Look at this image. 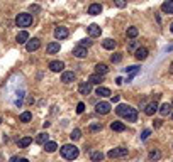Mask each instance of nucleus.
<instances>
[{"instance_id": "obj_1", "label": "nucleus", "mask_w": 173, "mask_h": 162, "mask_svg": "<svg viewBox=\"0 0 173 162\" xmlns=\"http://www.w3.org/2000/svg\"><path fill=\"white\" fill-rule=\"evenodd\" d=\"M115 113L121 117H124L127 122H136L137 120V112L136 108L129 106V105H119L117 108H115Z\"/></svg>"}, {"instance_id": "obj_2", "label": "nucleus", "mask_w": 173, "mask_h": 162, "mask_svg": "<svg viewBox=\"0 0 173 162\" xmlns=\"http://www.w3.org/2000/svg\"><path fill=\"white\" fill-rule=\"evenodd\" d=\"M59 150H61V155L66 159V160H75V159L78 157V149L75 147V145H70V144L63 145Z\"/></svg>"}, {"instance_id": "obj_3", "label": "nucleus", "mask_w": 173, "mask_h": 162, "mask_svg": "<svg viewBox=\"0 0 173 162\" xmlns=\"http://www.w3.org/2000/svg\"><path fill=\"white\" fill-rule=\"evenodd\" d=\"M15 24H17V27H29L32 24V15L31 14H19L17 19H15Z\"/></svg>"}, {"instance_id": "obj_4", "label": "nucleus", "mask_w": 173, "mask_h": 162, "mask_svg": "<svg viewBox=\"0 0 173 162\" xmlns=\"http://www.w3.org/2000/svg\"><path fill=\"white\" fill-rule=\"evenodd\" d=\"M95 112L102 113V115H107V113L111 112V103H107V101H100V103H97L95 105Z\"/></svg>"}, {"instance_id": "obj_5", "label": "nucleus", "mask_w": 173, "mask_h": 162, "mask_svg": "<svg viewBox=\"0 0 173 162\" xmlns=\"http://www.w3.org/2000/svg\"><path fill=\"white\" fill-rule=\"evenodd\" d=\"M126 155H127V149H124V147H117V149H112V150H109V157H111V159L126 157Z\"/></svg>"}, {"instance_id": "obj_6", "label": "nucleus", "mask_w": 173, "mask_h": 162, "mask_svg": "<svg viewBox=\"0 0 173 162\" xmlns=\"http://www.w3.org/2000/svg\"><path fill=\"white\" fill-rule=\"evenodd\" d=\"M39 47H41V41L39 39H31V41H27V44H26V49L29 51V52L37 51Z\"/></svg>"}, {"instance_id": "obj_7", "label": "nucleus", "mask_w": 173, "mask_h": 162, "mask_svg": "<svg viewBox=\"0 0 173 162\" xmlns=\"http://www.w3.org/2000/svg\"><path fill=\"white\" fill-rule=\"evenodd\" d=\"M87 54H88L87 47H81V46H78V47H75V49H73V56H75V58H78V59H83V58H87Z\"/></svg>"}, {"instance_id": "obj_8", "label": "nucleus", "mask_w": 173, "mask_h": 162, "mask_svg": "<svg viewBox=\"0 0 173 162\" xmlns=\"http://www.w3.org/2000/svg\"><path fill=\"white\" fill-rule=\"evenodd\" d=\"M87 31H88L90 37H97V36H100V32H102V29H100L97 24H90L88 27H87Z\"/></svg>"}, {"instance_id": "obj_9", "label": "nucleus", "mask_w": 173, "mask_h": 162, "mask_svg": "<svg viewBox=\"0 0 173 162\" xmlns=\"http://www.w3.org/2000/svg\"><path fill=\"white\" fill-rule=\"evenodd\" d=\"M55 37L56 39H66L68 37V29L66 27H56L55 29Z\"/></svg>"}, {"instance_id": "obj_10", "label": "nucleus", "mask_w": 173, "mask_h": 162, "mask_svg": "<svg viewBox=\"0 0 173 162\" xmlns=\"http://www.w3.org/2000/svg\"><path fill=\"white\" fill-rule=\"evenodd\" d=\"M78 91H80L81 95H90V91H92V83H90V81L80 83V86H78Z\"/></svg>"}, {"instance_id": "obj_11", "label": "nucleus", "mask_w": 173, "mask_h": 162, "mask_svg": "<svg viewBox=\"0 0 173 162\" xmlns=\"http://www.w3.org/2000/svg\"><path fill=\"white\" fill-rule=\"evenodd\" d=\"M63 68H65V63H61V61H51L49 63V69H51L53 73L63 71Z\"/></svg>"}, {"instance_id": "obj_12", "label": "nucleus", "mask_w": 173, "mask_h": 162, "mask_svg": "<svg viewBox=\"0 0 173 162\" xmlns=\"http://www.w3.org/2000/svg\"><path fill=\"white\" fill-rule=\"evenodd\" d=\"M156 110H158V103H156V101H153V103L146 105V108H144V113H146L148 117H151V115H155V113H156Z\"/></svg>"}, {"instance_id": "obj_13", "label": "nucleus", "mask_w": 173, "mask_h": 162, "mask_svg": "<svg viewBox=\"0 0 173 162\" xmlns=\"http://www.w3.org/2000/svg\"><path fill=\"white\" fill-rule=\"evenodd\" d=\"M61 81H63V83H66V85L68 83H73V81H75V74L71 71H65L61 74Z\"/></svg>"}, {"instance_id": "obj_14", "label": "nucleus", "mask_w": 173, "mask_h": 162, "mask_svg": "<svg viewBox=\"0 0 173 162\" xmlns=\"http://www.w3.org/2000/svg\"><path fill=\"white\" fill-rule=\"evenodd\" d=\"M136 59L137 61H143V59H146L148 58V49L146 47H139V49H136Z\"/></svg>"}, {"instance_id": "obj_15", "label": "nucleus", "mask_w": 173, "mask_h": 162, "mask_svg": "<svg viewBox=\"0 0 173 162\" xmlns=\"http://www.w3.org/2000/svg\"><path fill=\"white\" fill-rule=\"evenodd\" d=\"M27 41H29V32H27V31H21V32L17 34V42L19 44H27Z\"/></svg>"}, {"instance_id": "obj_16", "label": "nucleus", "mask_w": 173, "mask_h": 162, "mask_svg": "<svg viewBox=\"0 0 173 162\" xmlns=\"http://www.w3.org/2000/svg\"><path fill=\"white\" fill-rule=\"evenodd\" d=\"M100 12H102V5L100 4H92L88 7V14L90 15H99Z\"/></svg>"}, {"instance_id": "obj_17", "label": "nucleus", "mask_w": 173, "mask_h": 162, "mask_svg": "<svg viewBox=\"0 0 173 162\" xmlns=\"http://www.w3.org/2000/svg\"><path fill=\"white\" fill-rule=\"evenodd\" d=\"M161 10L165 12V14H173V0L165 2V4L161 5Z\"/></svg>"}, {"instance_id": "obj_18", "label": "nucleus", "mask_w": 173, "mask_h": 162, "mask_svg": "<svg viewBox=\"0 0 173 162\" xmlns=\"http://www.w3.org/2000/svg\"><path fill=\"white\" fill-rule=\"evenodd\" d=\"M111 128L114 130V132H124L126 130V125L122 122H112L111 123Z\"/></svg>"}, {"instance_id": "obj_19", "label": "nucleus", "mask_w": 173, "mask_h": 162, "mask_svg": "<svg viewBox=\"0 0 173 162\" xmlns=\"http://www.w3.org/2000/svg\"><path fill=\"white\" fill-rule=\"evenodd\" d=\"M171 108H173V105H170V103H163L161 106H160V113H161L163 117H166L170 112H171Z\"/></svg>"}, {"instance_id": "obj_20", "label": "nucleus", "mask_w": 173, "mask_h": 162, "mask_svg": "<svg viewBox=\"0 0 173 162\" xmlns=\"http://www.w3.org/2000/svg\"><path fill=\"white\" fill-rule=\"evenodd\" d=\"M102 46H103V49L112 51V49L115 47V41H114V39H103V41H102Z\"/></svg>"}, {"instance_id": "obj_21", "label": "nucleus", "mask_w": 173, "mask_h": 162, "mask_svg": "<svg viewBox=\"0 0 173 162\" xmlns=\"http://www.w3.org/2000/svg\"><path fill=\"white\" fill-rule=\"evenodd\" d=\"M88 81H90L92 85H100V83L103 81V76H102V74H97V73H95V74H92V76L88 78Z\"/></svg>"}, {"instance_id": "obj_22", "label": "nucleus", "mask_w": 173, "mask_h": 162, "mask_svg": "<svg viewBox=\"0 0 173 162\" xmlns=\"http://www.w3.org/2000/svg\"><path fill=\"white\" fill-rule=\"evenodd\" d=\"M97 95H99V96L107 98V96H111V90L105 88V86H99V88H97Z\"/></svg>"}, {"instance_id": "obj_23", "label": "nucleus", "mask_w": 173, "mask_h": 162, "mask_svg": "<svg viewBox=\"0 0 173 162\" xmlns=\"http://www.w3.org/2000/svg\"><path fill=\"white\" fill-rule=\"evenodd\" d=\"M59 51V42H49L48 44V54H56Z\"/></svg>"}, {"instance_id": "obj_24", "label": "nucleus", "mask_w": 173, "mask_h": 162, "mask_svg": "<svg viewBox=\"0 0 173 162\" xmlns=\"http://www.w3.org/2000/svg\"><path fill=\"white\" fill-rule=\"evenodd\" d=\"M107 71H109V68H107V64H103V63H100V64L95 66V73H97V74H102L103 76Z\"/></svg>"}, {"instance_id": "obj_25", "label": "nucleus", "mask_w": 173, "mask_h": 162, "mask_svg": "<svg viewBox=\"0 0 173 162\" xmlns=\"http://www.w3.org/2000/svg\"><path fill=\"white\" fill-rule=\"evenodd\" d=\"M48 137H49L48 133H46V132H43V133H39V135L36 137V142H37V144H43V145H44L46 142H49V140H48Z\"/></svg>"}, {"instance_id": "obj_26", "label": "nucleus", "mask_w": 173, "mask_h": 162, "mask_svg": "<svg viewBox=\"0 0 173 162\" xmlns=\"http://www.w3.org/2000/svg\"><path fill=\"white\" fill-rule=\"evenodd\" d=\"M56 149H58L56 142H46V144H44V150L46 152H55Z\"/></svg>"}, {"instance_id": "obj_27", "label": "nucleus", "mask_w": 173, "mask_h": 162, "mask_svg": "<svg viewBox=\"0 0 173 162\" xmlns=\"http://www.w3.org/2000/svg\"><path fill=\"white\" fill-rule=\"evenodd\" d=\"M31 142H32V139H31V137H24V139H21L17 144H19V147H27Z\"/></svg>"}, {"instance_id": "obj_28", "label": "nucleus", "mask_w": 173, "mask_h": 162, "mask_svg": "<svg viewBox=\"0 0 173 162\" xmlns=\"http://www.w3.org/2000/svg\"><path fill=\"white\" fill-rule=\"evenodd\" d=\"M31 118H32V113L31 112H24L22 115H21V122H24V123L31 122Z\"/></svg>"}, {"instance_id": "obj_29", "label": "nucleus", "mask_w": 173, "mask_h": 162, "mask_svg": "<svg viewBox=\"0 0 173 162\" xmlns=\"http://www.w3.org/2000/svg\"><path fill=\"white\" fill-rule=\"evenodd\" d=\"M126 73H129V74H137L139 73V66H129V68H124Z\"/></svg>"}, {"instance_id": "obj_30", "label": "nucleus", "mask_w": 173, "mask_h": 162, "mask_svg": "<svg viewBox=\"0 0 173 162\" xmlns=\"http://www.w3.org/2000/svg\"><path fill=\"white\" fill-rule=\"evenodd\" d=\"M137 34H139V31H137L136 27H129L127 29V37H131V39H134Z\"/></svg>"}, {"instance_id": "obj_31", "label": "nucleus", "mask_w": 173, "mask_h": 162, "mask_svg": "<svg viewBox=\"0 0 173 162\" xmlns=\"http://www.w3.org/2000/svg\"><path fill=\"white\" fill-rule=\"evenodd\" d=\"M102 159H103V154H102V152H93V154H92V160H93V162H100Z\"/></svg>"}, {"instance_id": "obj_32", "label": "nucleus", "mask_w": 173, "mask_h": 162, "mask_svg": "<svg viewBox=\"0 0 173 162\" xmlns=\"http://www.w3.org/2000/svg\"><path fill=\"white\" fill-rule=\"evenodd\" d=\"M80 137H81V132H80L78 128H75L73 132H71V135H70V139H71V140H78Z\"/></svg>"}, {"instance_id": "obj_33", "label": "nucleus", "mask_w": 173, "mask_h": 162, "mask_svg": "<svg viewBox=\"0 0 173 162\" xmlns=\"http://www.w3.org/2000/svg\"><path fill=\"white\" fill-rule=\"evenodd\" d=\"M160 157H161V154H160L158 150H153V152L149 154V160H158Z\"/></svg>"}, {"instance_id": "obj_34", "label": "nucleus", "mask_w": 173, "mask_h": 162, "mask_svg": "<svg viewBox=\"0 0 173 162\" xmlns=\"http://www.w3.org/2000/svg\"><path fill=\"white\" fill-rule=\"evenodd\" d=\"M111 61H112V63H121V61H122V54H119V52L112 54V58H111Z\"/></svg>"}, {"instance_id": "obj_35", "label": "nucleus", "mask_w": 173, "mask_h": 162, "mask_svg": "<svg viewBox=\"0 0 173 162\" xmlns=\"http://www.w3.org/2000/svg\"><path fill=\"white\" fill-rule=\"evenodd\" d=\"M100 130H102V125H99V123L90 125V132H100Z\"/></svg>"}, {"instance_id": "obj_36", "label": "nucleus", "mask_w": 173, "mask_h": 162, "mask_svg": "<svg viewBox=\"0 0 173 162\" xmlns=\"http://www.w3.org/2000/svg\"><path fill=\"white\" fill-rule=\"evenodd\" d=\"M114 4L117 5L119 9H124V7H126V4H127V2H126V0H114Z\"/></svg>"}, {"instance_id": "obj_37", "label": "nucleus", "mask_w": 173, "mask_h": 162, "mask_svg": "<svg viewBox=\"0 0 173 162\" xmlns=\"http://www.w3.org/2000/svg\"><path fill=\"white\" fill-rule=\"evenodd\" d=\"M80 46L81 47H88V46H92V41L90 39H83V41H80Z\"/></svg>"}, {"instance_id": "obj_38", "label": "nucleus", "mask_w": 173, "mask_h": 162, "mask_svg": "<svg viewBox=\"0 0 173 162\" xmlns=\"http://www.w3.org/2000/svg\"><path fill=\"white\" fill-rule=\"evenodd\" d=\"M149 135H151V130H144V132L141 133V140H146Z\"/></svg>"}, {"instance_id": "obj_39", "label": "nucleus", "mask_w": 173, "mask_h": 162, "mask_svg": "<svg viewBox=\"0 0 173 162\" xmlns=\"http://www.w3.org/2000/svg\"><path fill=\"white\" fill-rule=\"evenodd\" d=\"M85 112V103H78L77 105V113H83Z\"/></svg>"}, {"instance_id": "obj_40", "label": "nucleus", "mask_w": 173, "mask_h": 162, "mask_svg": "<svg viewBox=\"0 0 173 162\" xmlns=\"http://www.w3.org/2000/svg\"><path fill=\"white\" fill-rule=\"evenodd\" d=\"M29 10H31V12H39V5H31Z\"/></svg>"}, {"instance_id": "obj_41", "label": "nucleus", "mask_w": 173, "mask_h": 162, "mask_svg": "<svg viewBox=\"0 0 173 162\" xmlns=\"http://www.w3.org/2000/svg\"><path fill=\"white\" fill-rule=\"evenodd\" d=\"M134 47H136V42H134V41H131V42H129V46H127V49H129V51H133Z\"/></svg>"}, {"instance_id": "obj_42", "label": "nucleus", "mask_w": 173, "mask_h": 162, "mask_svg": "<svg viewBox=\"0 0 173 162\" xmlns=\"http://www.w3.org/2000/svg\"><path fill=\"white\" fill-rule=\"evenodd\" d=\"M112 101H114V103H117V101H119V95H114V96H112Z\"/></svg>"}, {"instance_id": "obj_43", "label": "nucleus", "mask_w": 173, "mask_h": 162, "mask_svg": "<svg viewBox=\"0 0 173 162\" xmlns=\"http://www.w3.org/2000/svg\"><path fill=\"white\" fill-rule=\"evenodd\" d=\"M122 81H124L122 78H115V83H117V85H122Z\"/></svg>"}, {"instance_id": "obj_44", "label": "nucleus", "mask_w": 173, "mask_h": 162, "mask_svg": "<svg viewBox=\"0 0 173 162\" xmlns=\"http://www.w3.org/2000/svg\"><path fill=\"white\" fill-rule=\"evenodd\" d=\"M165 51H166V52H170V51H173V46H166V47H165Z\"/></svg>"}, {"instance_id": "obj_45", "label": "nucleus", "mask_w": 173, "mask_h": 162, "mask_svg": "<svg viewBox=\"0 0 173 162\" xmlns=\"http://www.w3.org/2000/svg\"><path fill=\"white\" fill-rule=\"evenodd\" d=\"M17 162H29V160H27V159H19Z\"/></svg>"}, {"instance_id": "obj_46", "label": "nucleus", "mask_w": 173, "mask_h": 162, "mask_svg": "<svg viewBox=\"0 0 173 162\" xmlns=\"http://www.w3.org/2000/svg\"><path fill=\"white\" fill-rule=\"evenodd\" d=\"M17 160H19L17 157H12V159H10V162H17Z\"/></svg>"}, {"instance_id": "obj_47", "label": "nucleus", "mask_w": 173, "mask_h": 162, "mask_svg": "<svg viewBox=\"0 0 173 162\" xmlns=\"http://www.w3.org/2000/svg\"><path fill=\"white\" fill-rule=\"evenodd\" d=\"M170 31H171V34H173V24H171V25H170Z\"/></svg>"}, {"instance_id": "obj_48", "label": "nucleus", "mask_w": 173, "mask_h": 162, "mask_svg": "<svg viewBox=\"0 0 173 162\" xmlns=\"http://www.w3.org/2000/svg\"><path fill=\"white\" fill-rule=\"evenodd\" d=\"M171 73H173V64H171Z\"/></svg>"}, {"instance_id": "obj_49", "label": "nucleus", "mask_w": 173, "mask_h": 162, "mask_svg": "<svg viewBox=\"0 0 173 162\" xmlns=\"http://www.w3.org/2000/svg\"><path fill=\"white\" fill-rule=\"evenodd\" d=\"M0 123H2V118H0Z\"/></svg>"}, {"instance_id": "obj_50", "label": "nucleus", "mask_w": 173, "mask_h": 162, "mask_svg": "<svg viewBox=\"0 0 173 162\" xmlns=\"http://www.w3.org/2000/svg\"><path fill=\"white\" fill-rule=\"evenodd\" d=\"M171 118H173V113H171Z\"/></svg>"}]
</instances>
